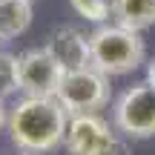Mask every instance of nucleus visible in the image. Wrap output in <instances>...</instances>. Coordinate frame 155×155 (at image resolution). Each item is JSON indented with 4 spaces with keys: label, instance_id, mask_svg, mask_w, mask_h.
I'll use <instances>...</instances> for the list:
<instances>
[{
    "label": "nucleus",
    "instance_id": "nucleus-1",
    "mask_svg": "<svg viewBox=\"0 0 155 155\" xmlns=\"http://www.w3.org/2000/svg\"><path fill=\"white\" fill-rule=\"evenodd\" d=\"M66 124H69V112L61 106L58 98L23 95L15 106H9L6 132L17 150L29 155H43L63 147Z\"/></svg>",
    "mask_w": 155,
    "mask_h": 155
},
{
    "label": "nucleus",
    "instance_id": "nucleus-2",
    "mask_svg": "<svg viewBox=\"0 0 155 155\" xmlns=\"http://www.w3.org/2000/svg\"><path fill=\"white\" fill-rule=\"evenodd\" d=\"M89 55L95 69H101L109 78H118L135 72L147 61V43L141 32L127 29L115 20L98 23V29L89 35Z\"/></svg>",
    "mask_w": 155,
    "mask_h": 155
},
{
    "label": "nucleus",
    "instance_id": "nucleus-3",
    "mask_svg": "<svg viewBox=\"0 0 155 155\" xmlns=\"http://www.w3.org/2000/svg\"><path fill=\"white\" fill-rule=\"evenodd\" d=\"M55 98L61 101V106L69 115H92V112H101L112 101L109 75L95 69L92 63L83 66V69L63 72V81L58 86Z\"/></svg>",
    "mask_w": 155,
    "mask_h": 155
},
{
    "label": "nucleus",
    "instance_id": "nucleus-4",
    "mask_svg": "<svg viewBox=\"0 0 155 155\" xmlns=\"http://www.w3.org/2000/svg\"><path fill=\"white\" fill-rule=\"evenodd\" d=\"M112 127L124 138H155V86L144 81L124 89L112 104Z\"/></svg>",
    "mask_w": 155,
    "mask_h": 155
},
{
    "label": "nucleus",
    "instance_id": "nucleus-5",
    "mask_svg": "<svg viewBox=\"0 0 155 155\" xmlns=\"http://www.w3.org/2000/svg\"><path fill=\"white\" fill-rule=\"evenodd\" d=\"M118 135L121 132L115 127H109L98 112L69 115L63 147H66L69 155H129L127 144Z\"/></svg>",
    "mask_w": 155,
    "mask_h": 155
},
{
    "label": "nucleus",
    "instance_id": "nucleus-6",
    "mask_svg": "<svg viewBox=\"0 0 155 155\" xmlns=\"http://www.w3.org/2000/svg\"><path fill=\"white\" fill-rule=\"evenodd\" d=\"M63 72L66 69L58 63V58L46 46L26 49L23 55H17V75H20V92L23 95L55 98L58 86L63 81Z\"/></svg>",
    "mask_w": 155,
    "mask_h": 155
},
{
    "label": "nucleus",
    "instance_id": "nucleus-7",
    "mask_svg": "<svg viewBox=\"0 0 155 155\" xmlns=\"http://www.w3.org/2000/svg\"><path fill=\"white\" fill-rule=\"evenodd\" d=\"M46 49L58 58L66 72L72 69H83L92 63V55H89V35H83L78 26H61L49 35L46 40Z\"/></svg>",
    "mask_w": 155,
    "mask_h": 155
},
{
    "label": "nucleus",
    "instance_id": "nucleus-8",
    "mask_svg": "<svg viewBox=\"0 0 155 155\" xmlns=\"http://www.w3.org/2000/svg\"><path fill=\"white\" fill-rule=\"evenodd\" d=\"M109 15L121 26L144 32L155 26V0H109Z\"/></svg>",
    "mask_w": 155,
    "mask_h": 155
},
{
    "label": "nucleus",
    "instance_id": "nucleus-9",
    "mask_svg": "<svg viewBox=\"0 0 155 155\" xmlns=\"http://www.w3.org/2000/svg\"><path fill=\"white\" fill-rule=\"evenodd\" d=\"M32 0H0V35L15 40L32 26Z\"/></svg>",
    "mask_w": 155,
    "mask_h": 155
},
{
    "label": "nucleus",
    "instance_id": "nucleus-10",
    "mask_svg": "<svg viewBox=\"0 0 155 155\" xmlns=\"http://www.w3.org/2000/svg\"><path fill=\"white\" fill-rule=\"evenodd\" d=\"M20 92V75H17V55L0 49V98Z\"/></svg>",
    "mask_w": 155,
    "mask_h": 155
},
{
    "label": "nucleus",
    "instance_id": "nucleus-11",
    "mask_svg": "<svg viewBox=\"0 0 155 155\" xmlns=\"http://www.w3.org/2000/svg\"><path fill=\"white\" fill-rule=\"evenodd\" d=\"M69 3H72V9L89 23H106L112 17L109 15V0H69Z\"/></svg>",
    "mask_w": 155,
    "mask_h": 155
},
{
    "label": "nucleus",
    "instance_id": "nucleus-12",
    "mask_svg": "<svg viewBox=\"0 0 155 155\" xmlns=\"http://www.w3.org/2000/svg\"><path fill=\"white\" fill-rule=\"evenodd\" d=\"M6 121H9V106H6V98H0V132L6 129Z\"/></svg>",
    "mask_w": 155,
    "mask_h": 155
},
{
    "label": "nucleus",
    "instance_id": "nucleus-13",
    "mask_svg": "<svg viewBox=\"0 0 155 155\" xmlns=\"http://www.w3.org/2000/svg\"><path fill=\"white\" fill-rule=\"evenodd\" d=\"M147 83H150V86H155V58L150 61V66H147Z\"/></svg>",
    "mask_w": 155,
    "mask_h": 155
},
{
    "label": "nucleus",
    "instance_id": "nucleus-14",
    "mask_svg": "<svg viewBox=\"0 0 155 155\" xmlns=\"http://www.w3.org/2000/svg\"><path fill=\"white\" fill-rule=\"evenodd\" d=\"M0 155H29V152H23V150H17V147H12V150H0Z\"/></svg>",
    "mask_w": 155,
    "mask_h": 155
},
{
    "label": "nucleus",
    "instance_id": "nucleus-15",
    "mask_svg": "<svg viewBox=\"0 0 155 155\" xmlns=\"http://www.w3.org/2000/svg\"><path fill=\"white\" fill-rule=\"evenodd\" d=\"M3 43H9V40H6V38H3V35H0V49H3Z\"/></svg>",
    "mask_w": 155,
    "mask_h": 155
}]
</instances>
